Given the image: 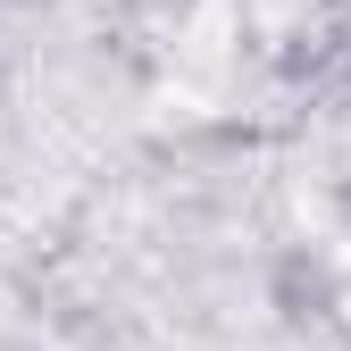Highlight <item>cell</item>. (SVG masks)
<instances>
[]
</instances>
